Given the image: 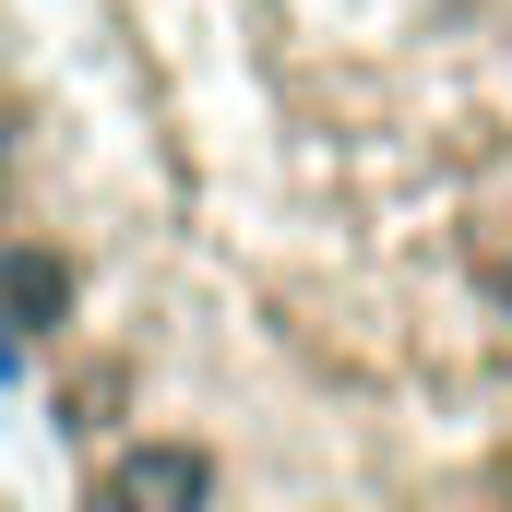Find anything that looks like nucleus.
<instances>
[{
	"label": "nucleus",
	"mask_w": 512,
	"mask_h": 512,
	"mask_svg": "<svg viewBox=\"0 0 512 512\" xmlns=\"http://www.w3.org/2000/svg\"><path fill=\"white\" fill-rule=\"evenodd\" d=\"M108 512H215V453L203 441H131L108 477Z\"/></svg>",
	"instance_id": "nucleus-1"
},
{
	"label": "nucleus",
	"mask_w": 512,
	"mask_h": 512,
	"mask_svg": "<svg viewBox=\"0 0 512 512\" xmlns=\"http://www.w3.org/2000/svg\"><path fill=\"white\" fill-rule=\"evenodd\" d=\"M0 298H12L0 322H60V310H72V274H60L48 251H12V274H0Z\"/></svg>",
	"instance_id": "nucleus-2"
},
{
	"label": "nucleus",
	"mask_w": 512,
	"mask_h": 512,
	"mask_svg": "<svg viewBox=\"0 0 512 512\" xmlns=\"http://www.w3.org/2000/svg\"><path fill=\"white\" fill-rule=\"evenodd\" d=\"M120 405H131V370H120V358H96V370H84V382L60 393V417H72V429H108V417H120Z\"/></svg>",
	"instance_id": "nucleus-3"
},
{
	"label": "nucleus",
	"mask_w": 512,
	"mask_h": 512,
	"mask_svg": "<svg viewBox=\"0 0 512 512\" xmlns=\"http://www.w3.org/2000/svg\"><path fill=\"white\" fill-rule=\"evenodd\" d=\"M0 382H12V322H0Z\"/></svg>",
	"instance_id": "nucleus-4"
}]
</instances>
